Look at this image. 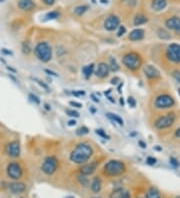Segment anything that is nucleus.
I'll list each match as a JSON object with an SVG mask.
<instances>
[{"mask_svg":"<svg viewBox=\"0 0 180 198\" xmlns=\"http://www.w3.org/2000/svg\"><path fill=\"white\" fill-rule=\"evenodd\" d=\"M93 155V148L90 144L82 142L77 144L70 153V160L76 164L83 165L87 163Z\"/></svg>","mask_w":180,"mask_h":198,"instance_id":"1","label":"nucleus"},{"mask_svg":"<svg viewBox=\"0 0 180 198\" xmlns=\"http://www.w3.org/2000/svg\"><path fill=\"white\" fill-rule=\"evenodd\" d=\"M34 54L35 56L42 62H49L52 58V48L50 44L46 41H41L36 44L34 48Z\"/></svg>","mask_w":180,"mask_h":198,"instance_id":"2","label":"nucleus"},{"mask_svg":"<svg viewBox=\"0 0 180 198\" xmlns=\"http://www.w3.org/2000/svg\"><path fill=\"white\" fill-rule=\"evenodd\" d=\"M126 170V167L124 162L120 160L112 159L106 163L104 165L103 171L107 176H119L121 174H123Z\"/></svg>","mask_w":180,"mask_h":198,"instance_id":"3","label":"nucleus"},{"mask_svg":"<svg viewBox=\"0 0 180 198\" xmlns=\"http://www.w3.org/2000/svg\"><path fill=\"white\" fill-rule=\"evenodd\" d=\"M122 62L126 68L131 71H136L142 65V57L136 52H128L124 54Z\"/></svg>","mask_w":180,"mask_h":198,"instance_id":"4","label":"nucleus"},{"mask_svg":"<svg viewBox=\"0 0 180 198\" xmlns=\"http://www.w3.org/2000/svg\"><path fill=\"white\" fill-rule=\"evenodd\" d=\"M58 163H59V161L55 156H47L41 165V170L46 175H52L57 170Z\"/></svg>","mask_w":180,"mask_h":198,"instance_id":"5","label":"nucleus"},{"mask_svg":"<svg viewBox=\"0 0 180 198\" xmlns=\"http://www.w3.org/2000/svg\"><path fill=\"white\" fill-rule=\"evenodd\" d=\"M175 105L174 98L169 95V94H161L155 98L154 106L157 109H166V108H171Z\"/></svg>","mask_w":180,"mask_h":198,"instance_id":"6","label":"nucleus"},{"mask_svg":"<svg viewBox=\"0 0 180 198\" xmlns=\"http://www.w3.org/2000/svg\"><path fill=\"white\" fill-rule=\"evenodd\" d=\"M166 57L169 61L180 64V44L172 43L166 49Z\"/></svg>","mask_w":180,"mask_h":198,"instance_id":"7","label":"nucleus"},{"mask_svg":"<svg viewBox=\"0 0 180 198\" xmlns=\"http://www.w3.org/2000/svg\"><path fill=\"white\" fill-rule=\"evenodd\" d=\"M175 121V114L174 113H167L163 116H160L158 119L155 121V127L157 129H165L173 125Z\"/></svg>","mask_w":180,"mask_h":198,"instance_id":"8","label":"nucleus"},{"mask_svg":"<svg viewBox=\"0 0 180 198\" xmlns=\"http://www.w3.org/2000/svg\"><path fill=\"white\" fill-rule=\"evenodd\" d=\"M23 174V169L18 162H10L7 165V175L13 180L20 179Z\"/></svg>","mask_w":180,"mask_h":198,"instance_id":"9","label":"nucleus"},{"mask_svg":"<svg viewBox=\"0 0 180 198\" xmlns=\"http://www.w3.org/2000/svg\"><path fill=\"white\" fill-rule=\"evenodd\" d=\"M21 147L18 140H13L7 143L5 146V153L11 158H17L20 155Z\"/></svg>","mask_w":180,"mask_h":198,"instance_id":"10","label":"nucleus"},{"mask_svg":"<svg viewBox=\"0 0 180 198\" xmlns=\"http://www.w3.org/2000/svg\"><path fill=\"white\" fill-rule=\"evenodd\" d=\"M103 26L107 31H114L120 26V18L114 14H111L105 19Z\"/></svg>","mask_w":180,"mask_h":198,"instance_id":"11","label":"nucleus"},{"mask_svg":"<svg viewBox=\"0 0 180 198\" xmlns=\"http://www.w3.org/2000/svg\"><path fill=\"white\" fill-rule=\"evenodd\" d=\"M165 26H166L169 30H172L178 35H180V18L173 16L168 18L166 21H165Z\"/></svg>","mask_w":180,"mask_h":198,"instance_id":"12","label":"nucleus"},{"mask_svg":"<svg viewBox=\"0 0 180 198\" xmlns=\"http://www.w3.org/2000/svg\"><path fill=\"white\" fill-rule=\"evenodd\" d=\"M143 71H144L145 76L148 79L156 80V79L160 78V71L154 65H151V64H148V65L145 66Z\"/></svg>","mask_w":180,"mask_h":198,"instance_id":"13","label":"nucleus"},{"mask_svg":"<svg viewBox=\"0 0 180 198\" xmlns=\"http://www.w3.org/2000/svg\"><path fill=\"white\" fill-rule=\"evenodd\" d=\"M109 73H110V68L108 64H106L105 62L98 63V65H97L96 70H95V75L97 77L104 79L109 75Z\"/></svg>","mask_w":180,"mask_h":198,"instance_id":"14","label":"nucleus"},{"mask_svg":"<svg viewBox=\"0 0 180 198\" xmlns=\"http://www.w3.org/2000/svg\"><path fill=\"white\" fill-rule=\"evenodd\" d=\"M97 166H98V163H97L96 161L91 162V163H85V164H83L79 168V171H80L81 174L88 176V175L93 174V173L96 171Z\"/></svg>","mask_w":180,"mask_h":198,"instance_id":"15","label":"nucleus"},{"mask_svg":"<svg viewBox=\"0 0 180 198\" xmlns=\"http://www.w3.org/2000/svg\"><path fill=\"white\" fill-rule=\"evenodd\" d=\"M8 189L10 190L13 194H21L26 190V185L25 183L21 181H15L12 182L8 185Z\"/></svg>","mask_w":180,"mask_h":198,"instance_id":"16","label":"nucleus"},{"mask_svg":"<svg viewBox=\"0 0 180 198\" xmlns=\"http://www.w3.org/2000/svg\"><path fill=\"white\" fill-rule=\"evenodd\" d=\"M18 7L23 11H31L35 8V3L33 0H19L18 1Z\"/></svg>","mask_w":180,"mask_h":198,"instance_id":"17","label":"nucleus"},{"mask_svg":"<svg viewBox=\"0 0 180 198\" xmlns=\"http://www.w3.org/2000/svg\"><path fill=\"white\" fill-rule=\"evenodd\" d=\"M144 35H145V31L143 30V29L136 28L130 32L128 38L131 41H139V40H141V39L144 38Z\"/></svg>","mask_w":180,"mask_h":198,"instance_id":"18","label":"nucleus"},{"mask_svg":"<svg viewBox=\"0 0 180 198\" xmlns=\"http://www.w3.org/2000/svg\"><path fill=\"white\" fill-rule=\"evenodd\" d=\"M130 192L124 188H117L113 190L110 194V198H130Z\"/></svg>","mask_w":180,"mask_h":198,"instance_id":"19","label":"nucleus"},{"mask_svg":"<svg viewBox=\"0 0 180 198\" xmlns=\"http://www.w3.org/2000/svg\"><path fill=\"white\" fill-rule=\"evenodd\" d=\"M167 5V0H152L151 3V8L154 11L159 12L163 10Z\"/></svg>","mask_w":180,"mask_h":198,"instance_id":"20","label":"nucleus"},{"mask_svg":"<svg viewBox=\"0 0 180 198\" xmlns=\"http://www.w3.org/2000/svg\"><path fill=\"white\" fill-rule=\"evenodd\" d=\"M91 190L93 191L94 193H98L101 190V187H102V182L101 179L99 177H94L93 179H92L91 182Z\"/></svg>","mask_w":180,"mask_h":198,"instance_id":"21","label":"nucleus"},{"mask_svg":"<svg viewBox=\"0 0 180 198\" xmlns=\"http://www.w3.org/2000/svg\"><path fill=\"white\" fill-rule=\"evenodd\" d=\"M145 198H161V193L156 187H150L145 194Z\"/></svg>","mask_w":180,"mask_h":198,"instance_id":"22","label":"nucleus"},{"mask_svg":"<svg viewBox=\"0 0 180 198\" xmlns=\"http://www.w3.org/2000/svg\"><path fill=\"white\" fill-rule=\"evenodd\" d=\"M147 21H148V18L145 15H143V14H137L133 19V23L135 26L143 25V24H145Z\"/></svg>","mask_w":180,"mask_h":198,"instance_id":"23","label":"nucleus"},{"mask_svg":"<svg viewBox=\"0 0 180 198\" xmlns=\"http://www.w3.org/2000/svg\"><path fill=\"white\" fill-rule=\"evenodd\" d=\"M94 71H95V65L93 63L89 64V65L84 66L83 69H82V72H83L85 78H87V79H88L92 75V74L94 73Z\"/></svg>","mask_w":180,"mask_h":198,"instance_id":"24","label":"nucleus"},{"mask_svg":"<svg viewBox=\"0 0 180 198\" xmlns=\"http://www.w3.org/2000/svg\"><path fill=\"white\" fill-rule=\"evenodd\" d=\"M106 115H107V117H108L110 120H112L114 123H117V124H119L120 126H123L124 121H123V119L120 116L114 114V113H107Z\"/></svg>","mask_w":180,"mask_h":198,"instance_id":"25","label":"nucleus"},{"mask_svg":"<svg viewBox=\"0 0 180 198\" xmlns=\"http://www.w3.org/2000/svg\"><path fill=\"white\" fill-rule=\"evenodd\" d=\"M157 35H158L159 38L163 39V40H169V39L171 38V36H170V33L165 30V29H162V28L158 29Z\"/></svg>","mask_w":180,"mask_h":198,"instance_id":"26","label":"nucleus"},{"mask_svg":"<svg viewBox=\"0 0 180 198\" xmlns=\"http://www.w3.org/2000/svg\"><path fill=\"white\" fill-rule=\"evenodd\" d=\"M88 9H89V7L87 5H79V6L75 7L74 13L76 14V15L81 16V15H83L86 11H88Z\"/></svg>","mask_w":180,"mask_h":198,"instance_id":"27","label":"nucleus"},{"mask_svg":"<svg viewBox=\"0 0 180 198\" xmlns=\"http://www.w3.org/2000/svg\"><path fill=\"white\" fill-rule=\"evenodd\" d=\"M109 68H110V71H113V72H116L119 70V65L117 61H116L115 58H110L109 60Z\"/></svg>","mask_w":180,"mask_h":198,"instance_id":"28","label":"nucleus"},{"mask_svg":"<svg viewBox=\"0 0 180 198\" xmlns=\"http://www.w3.org/2000/svg\"><path fill=\"white\" fill-rule=\"evenodd\" d=\"M59 12L58 11H50V12H48L46 14V19H48V20H53V19H57L58 17H59Z\"/></svg>","mask_w":180,"mask_h":198,"instance_id":"29","label":"nucleus"},{"mask_svg":"<svg viewBox=\"0 0 180 198\" xmlns=\"http://www.w3.org/2000/svg\"><path fill=\"white\" fill-rule=\"evenodd\" d=\"M77 179H78V181L80 182V184L83 185V186H87V185H88V183H89V180L86 178V175L81 174V173H80V175L77 176Z\"/></svg>","mask_w":180,"mask_h":198,"instance_id":"30","label":"nucleus"},{"mask_svg":"<svg viewBox=\"0 0 180 198\" xmlns=\"http://www.w3.org/2000/svg\"><path fill=\"white\" fill-rule=\"evenodd\" d=\"M89 132V130H88V128L87 127H85V126H82V127H80L79 129H77V131H76V133L78 135H85V134H87V133Z\"/></svg>","mask_w":180,"mask_h":198,"instance_id":"31","label":"nucleus"},{"mask_svg":"<svg viewBox=\"0 0 180 198\" xmlns=\"http://www.w3.org/2000/svg\"><path fill=\"white\" fill-rule=\"evenodd\" d=\"M126 33V27L123 26V25H120L118 27V32H117V36L118 37H121L122 35H124V34Z\"/></svg>","mask_w":180,"mask_h":198,"instance_id":"32","label":"nucleus"},{"mask_svg":"<svg viewBox=\"0 0 180 198\" xmlns=\"http://www.w3.org/2000/svg\"><path fill=\"white\" fill-rule=\"evenodd\" d=\"M67 115H69L71 117H79V113L76 110H71V109H67L66 110Z\"/></svg>","mask_w":180,"mask_h":198,"instance_id":"33","label":"nucleus"},{"mask_svg":"<svg viewBox=\"0 0 180 198\" xmlns=\"http://www.w3.org/2000/svg\"><path fill=\"white\" fill-rule=\"evenodd\" d=\"M22 50H23L24 53L28 54L29 52L31 51V48H30V46H29L28 43H23V44H22Z\"/></svg>","mask_w":180,"mask_h":198,"instance_id":"34","label":"nucleus"},{"mask_svg":"<svg viewBox=\"0 0 180 198\" xmlns=\"http://www.w3.org/2000/svg\"><path fill=\"white\" fill-rule=\"evenodd\" d=\"M96 133H97V134H98L99 136L105 138V139H109V136L107 135L106 133L104 132V130H102V129H96Z\"/></svg>","mask_w":180,"mask_h":198,"instance_id":"35","label":"nucleus"},{"mask_svg":"<svg viewBox=\"0 0 180 198\" xmlns=\"http://www.w3.org/2000/svg\"><path fill=\"white\" fill-rule=\"evenodd\" d=\"M172 76L175 80L180 83V70H174L172 72Z\"/></svg>","mask_w":180,"mask_h":198,"instance_id":"36","label":"nucleus"},{"mask_svg":"<svg viewBox=\"0 0 180 198\" xmlns=\"http://www.w3.org/2000/svg\"><path fill=\"white\" fill-rule=\"evenodd\" d=\"M170 164H171L173 167H179V161L176 159V158H174V157H171L170 158Z\"/></svg>","mask_w":180,"mask_h":198,"instance_id":"37","label":"nucleus"},{"mask_svg":"<svg viewBox=\"0 0 180 198\" xmlns=\"http://www.w3.org/2000/svg\"><path fill=\"white\" fill-rule=\"evenodd\" d=\"M156 159H155L154 157H151V156H149V157H147V159H146V163L148 165H154L155 163H156Z\"/></svg>","mask_w":180,"mask_h":198,"instance_id":"38","label":"nucleus"},{"mask_svg":"<svg viewBox=\"0 0 180 198\" xmlns=\"http://www.w3.org/2000/svg\"><path fill=\"white\" fill-rule=\"evenodd\" d=\"M29 98L31 99V101L33 102H35L36 104H39L40 103V100H39V98H38L36 95H34V94H29Z\"/></svg>","mask_w":180,"mask_h":198,"instance_id":"39","label":"nucleus"},{"mask_svg":"<svg viewBox=\"0 0 180 198\" xmlns=\"http://www.w3.org/2000/svg\"><path fill=\"white\" fill-rule=\"evenodd\" d=\"M127 102H128V104L130 105V107H135L136 106V101H135V99L133 97L129 96L128 99H127Z\"/></svg>","mask_w":180,"mask_h":198,"instance_id":"40","label":"nucleus"},{"mask_svg":"<svg viewBox=\"0 0 180 198\" xmlns=\"http://www.w3.org/2000/svg\"><path fill=\"white\" fill-rule=\"evenodd\" d=\"M70 105L71 106H74V107H77V108H81L82 107V104L79 102H76V101H70Z\"/></svg>","mask_w":180,"mask_h":198,"instance_id":"41","label":"nucleus"},{"mask_svg":"<svg viewBox=\"0 0 180 198\" xmlns=\"http://www.w3.org/2000/svg\"><path fill=\"white\" fill-rule=\"evenodd\" d=\"M43 2H44L46 5L51 6V5H53V4L55 3V0H43Z\"/></svg>","mask_w":180,"mask_h":198,"instance_id":"42","label":"nucleus"},{"mask_svg":"<svg viewBox=\"0 0 180 198\" xmlns=\"http://www.w3.org/2000/svg\"><path fill=\"white\" fill-rule=\"evenodd\" d=\"M73 94H74V95H76V96H82V95H85V92L79 90V91H75V92H73Z\"/></svg>","mask_w":180,"mask_h":198,"instance_id":"43","label":"nucleus"},{"mask_svg":"<svg viewBox=\"0 0 180 198\" xmlns=\"http://www.w3.org/2000/svg\"><path fill=\"white\" fill-rule=\"evenodd\" d=\"M75 124H76V121L75 120H70L69 122H68V125H69V126H73Z\"/></svg>","mask_w":180,"mask_h":198,"instance_id":"44","label":"nucleus"},{"mask_svg":"<svg viewBox=\"0 0 180 198\" xmlns=\"http://www.w3.org/2000/svg\"><path fill=\"white\" fill-rule=\"evenodd\" d=\"M117 81H119V78L115 77V78H113V79H112V80H111V83H112V84H117V83H116Z\"/></svg>","mask_w":180,"mask_h":198,"instance_id":"45","label":"nucleus"},{"mask_svg":"<svg viewBox=\"0 0 180 198\" xmlns=\"http://www.w3.org/2000/svg\"><path fill=\"white\" fill-rule=\"evenodd\" d=\"M175 135H176L178 138H180V128H178V129H176V131H175Z\"/></svg>","mask_w":180,"mask_h":198,"instance_id":"46","label":"nucleus"},{"mask_svg":"<svg viewBox=\"0 0 180 198\" xmlns=\"http://www.w3.org/2000/svg\"><path fill=\"white\" fill-rule=\"evenodd\" d=\"M138 143H139V145H140L141 147H142V148H145V147H146V144H145L144 142H142V141H139Z\"/></svg>","mask_w":180,"mask_h":198,"instance_id":"47","label":"nucleus"},{"mask_svg":"<svg viewBox=\"0 0 180 198\" xmlns=\"http://www.w3.org/2000/svg\"><path fill=\"white\" fill-rule=\"evenodd\" d=\"M91 96H92V98H93V100H94L95 102H99V100H98V99H97V98L95 97V95H93V94H92Z\"/></svg>","mask_w":180,"mask_h":198,"instance_id":"48","label":"nucleus"},{"mask_svg":"<svg viewBox=\"0 0 180 198\" xmlns=\"http://www.w3.org/2000/svg\"><path fill=\"white\" fill-rule=\"evenodd\" d=\"M47 73H49V74H53V75H54V76H57V74L56 73H54V72H52V71H49V70H45Z\"/></svg>","mask_w":180,"mask_h":198,"instance_id":"49","label":"nucleus"},{"mask_svg":"<svg viewBox=\"0 0 180 198\" xmlns=\"http://www.w3.org/2000/svg\"><path fill=\"white\" fill-rule=\"evenodd\" d=\"M120 103H121V105H124V101H123V98L122 97L120 98Z\"/></svg>","mask_w":180,"mask_h":198,"instance_id":"50","label":"nucleus"},{"mask_svg":"<svg viewBox=\"0 0 180 198\" xmlns=\"http://www.w3.org/2000/svg\"><path fill=\"white\" fill-rule=\"evenodd\" d=\"M100 1H101V2H103V3L105 4V3L108 2V0H100Z\"/></svg>","mask_w":180,"mask_h":198,"instance_id":"51","label":"nucleus"},{"mask_svg":"<svg viewBox=\"0 0 180 198\" xmlns=\"http://www.w3.org/2000/svg\"><path fill=\"white\" fill-rule=\"evenodd\" d=\"M45 107H46V109H47V110H49V109H50V108H49V105H48V104H45Z\"/></svg>","mask_w":180,"mask_h":198,"instance_id":"52","label":"nucleus"},{"mask_svg":"<svg viewBox=\"0 0 180 198\" xmlns=\"http://www.w3.org/2000/svg\"><path fill=\"white\" fill-rule=\"evenodd\" d=\"M3 1H4V0H0V3H2Z\"/></svg>","mask_w":180,"mask_h":198,"instance_id":"53","label":"nucleus"},{"mask_svg":"<svg viewBox=\"0 0 180 198\" xmlns=\"http://www.w3.org/2000/svg\"><path fill=\"white\" fill-rule=\"evenodd\" d=\"M66 198H73V197H72V196H69V197H66Z\"/></svg>","mask_w":180,"mask_h":198,"instance_id":"54","label":"nucleus"},{"mask_svg":"<svg viewBox=\"0 0 180 198\" xmlns=\"http://www.w3.org/2000/svg\"><path fill=\"white\" fill-rule=\"evenodd\" d=\"M178 91H179V95H180V88H179V90H178Z\"/></svg>","mask_w":180,"mask_h":198,"instance_id":"55","label":"nucleus"},{"mask_svg":"<svg viewBox=\"0 0 180 198\" xmlns=\"http://www.w3.org/2000/svg\"><path fill=\"white\" fill-rule=\"evenodd\" d=\"M92 198H97V197H92Z\"/></svg>","mask_w":180,"mask_h":198,"instance_id":"56","label":"nucleus"},{"mask_svg":"<svg viewBox=\"0 0 180 198\" xmlns=\"http://www.w3.org/2000/svg\"><path fill=\"white\" fill-rule=\"evenodd\" d=\"M19 198H23V197H19Z\"/></svg>","mask_w":180,"mask_h":198,"instance_id":"57","label":"nucleus"}]
</instances>
